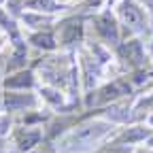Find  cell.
Instances as JSON below:
<instances>
[{
  "label": "cell",
  "mask_w": 153,
  "mask_h": 153,
  "mask_svg": "<svg viewBox=\"0 0 153 153\" xmlns=\"http://www.w3.org/2000/svg\"><path fill=\"white\" fill-rule=\"evenodd\" d=\"M28 7L30 9H36V11H55L57 9L55 0H30Z\"/></svg>",
  "instance_id": "ba28073f"
},
{
  "label": "cell",
  "mask_w": 153,
  "mask_h": 153,
  "mask_svg": "<svg viewBox=\"0 0 153 153\" xmlns=\"http://www.w3.org/2000/svg\"><path fill=\"white\" fill-rule=\"evenodd\" d=\"M0 2H2V0H0Z\"/></svg>",
  "instance_id": "9c48e42d"
},
{
  "label": "cell",
  "mask_w": 153,
  "mask_h": 153,
  "mask_svg": "<svg viewBox=\"0 0 153 153\" xmlns=\"http://www.w3.org/2000/svg\"><path fill=\"white\" fill-rule=\"evenodd\" d=\"M79 36H81V22H76V19H68V22L62 26L60 41L68 45V43H74Z\"/></svg>",
  "instance_id": "277c9868"
},
{
  "label": "cell",
  "mask_w": 153,
  "mask_h": 153,
  "mask_svg": "<svg viewBox=\"0 0 153 153\" xmlns=\"http://www.w3.org/2000/svg\"><path fill=\"white\" fill-rule=\"evenodd\" d=\"M111 130L108 123L102 121H91V123H83L79 128H74L72 132H68L62 138V151L64 153H87L96 147V143L102 140L106 136V132Z\"/></svg>",
  "instance_id": "6da1fadb"
},
{
  "label": "cell",
  "mask_w": 153,
  "mask_h": 153,
  "mask_svg": "<svg viewBox=\"0 0 153 153\" xmlns=\"http://www.w3.org/2000/svg\"><path fill=\"white\" fill-rule=\"evenodd\" d=\"M32 43L36 45V47H43V49H53L55 47V41H53V36L51 34H34L32 36Z\"/></svg>",
  "instance_id": "52a82bcc"
},
{
  "label": "cell",
  "mask_w": 153,
  "mask_h": 153,
  "mask_svg": "<svg viewBox=\"0 0 153 153\" xmlns=\"http://www.w3.org/2000/svg\"><path fill=\"white\" fill-rule=\"evenodd\" d=\"M119 17H121L123 26L130 32H143L145 26H147L145 13L134 0H123V2L119 4Z\"/></svg>",
  "instance_id": "7a4b0ae2"
},
{
  "label": "cell",
  "mask_w": 153,
  "mask_h": 153,
  "mask_svg": "<svg viewBox=\"0 0 153 153\" xmlns=\"http://www.w3.org/2000/svg\"><path fill=\"white\" fill-rule=\"evenodd\" d=\"M32 83H34V79L30 72H17L4 81L7 87H32Z\"/></svg>",
  "instance_id": "5b68a950"
},
{
  "label": "cell",
  "mask_w": 153,
  "mask_h": 153,
  "mask_svg": "<svg viewBox=\"0 0 153 153\" xmlns=\"http://www.w3.org/2000/svg\"><path fill=\"white\" fill-rule=\"evenodd\" d=\"M96 28H98V32L106 38V41H117V26H115V19L106 13V15H102V17H98L96 19Z\"/></svg>",
  "instance_id": "3957f363"
},
{
  "label": "cell",
  "mask_w": 153,
  "mask_h": 153,
  "mask_svg": "<svg viewBox=\"0 0 153 153\" xmlns=\"http://www.w3.org/2000/svg\"><path fill=\"white\" fill-rule=\"evenodd\" d=\"M36 143H38V132H26L24 136H19V149L22 151H30Z\"/></svg>",
  "instance_id": "8992f818"
}]
</instances>
